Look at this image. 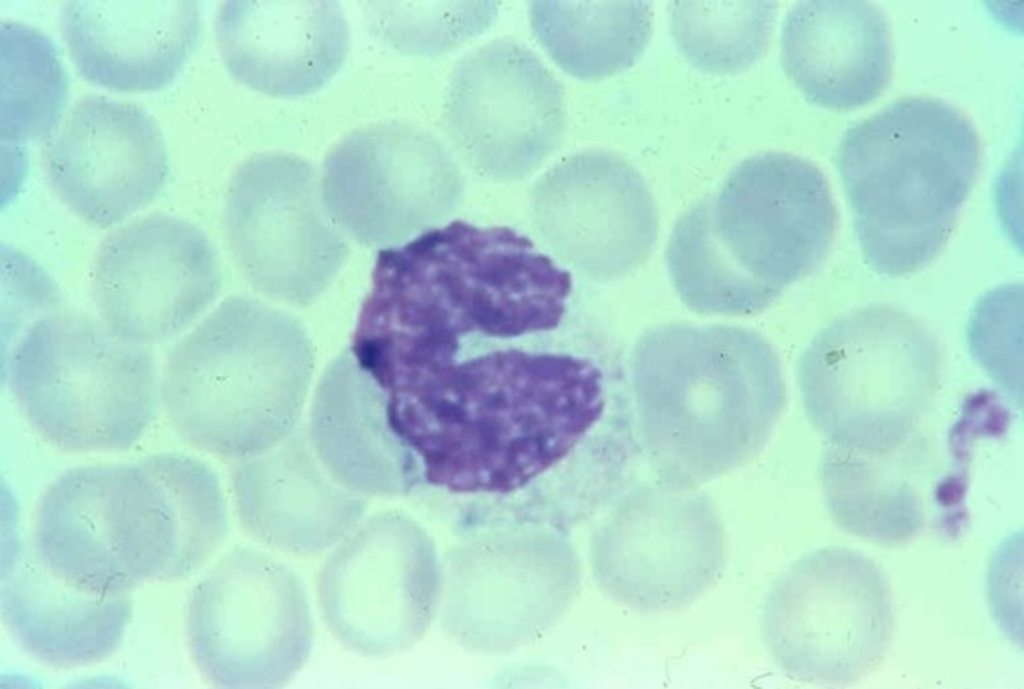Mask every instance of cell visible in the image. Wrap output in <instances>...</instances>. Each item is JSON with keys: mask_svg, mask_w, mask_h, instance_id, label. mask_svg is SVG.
I'll return each mask as SVG.
<instances>
[{"mask_svg": "<svg viewBox=\"0 0 1024 689\" xmlns=\"http://www.w3.org/2000/svg\"><path fill=\"white\" fill-rule=\"evenodd\" d=\"M6 375L32 430L68 453L132 447L160 403L149 347L76 311L49 310L26 326L9 350Z\"/></svg>", "mask_w": 1024, "mask_h": 689, "instance_id": "cell-7", "label": "cell"}, {"mask_svg": "<svg viewBox=\"0 0 1024 689\" xmlns=\"http://www.w3.org/2000/svg\"><path fill=\"white\" fill-rule=\"evenodd\" d=\"M940 378L930 333L888 306L852 311L804 350L798 383L805 412L830 444L884 454L901 448Z\"/></svg>", "mask_w": 1024, "mask_h": 689, "instance_id": "cell-8", "label": "cell"}, {"mask_svg": "<svg viewBox=\"0 0 1024 689\" xmlns=\"http://www.w3.org/2000/svg\"><path fill=\"white\" fill-rule=\"evenodd\" d=\"M762 626L773 659L791 678L853 684L874 672L889 651L895 628L890 584L856 550L817 549L775 580Z\"/></svg>", "mask_w": 1024, "mask_h": 689, "instance_id": "cell-9", "label": "cell"}, {"mask_svg": "<svg viewBox=\"0 0 1024 689\" xmlns=\"http://www.w3.org/2000/svg\"><path fill=\"white\" fill-rule=\"evenodd\" d=\"M215 29L229 72L272 96L320 89L348 48L347 23L334 1H229L218 10Z\"/></svg>", "mask_w": 1024, "mask_h": 689, "instance_id": "cell-21", "label": "cell"}, {"mask_svg": "<svg viewBox=\"0 0 1024 689\" xmlns=\"http://www.w3.org/2000/svg\"><path fill=\"white\" fill-rule=\"evenodd\" d=\"M313 633L299 575L254 548L226 554L192 593V655L201 673L219 687L284 686L306 665Z\"/></svg>", "mask_w": 1024, "mask_h": 689, "instance_id": "cell-10", "label": "cell"}, {"mask_svg": "<svg viewBox=\"0 0 1024 689\" xmlns=\"http://www.w3.org/2000/svg\"><path fill=\"white\" fill-rule=\"evenodd\" d=\"M243 527L260 543L295 555L334 548L362 520L364 497L339 484L298 427L273 448L241 459L232 478Z\"/></svg>", "mask_w": 1024, "mask_h": 689, "instance_id": "cell-19", "label": "cell"}, {"mask_svg": "<svg viewBox=\"0 0 1024 689\" xmlns=\"http://www.w3.org/2000/svg\"><path fill=\"white\" fill-rule=\"evenodd\" d=\"M323 620L344 647L388 657L420 633L430 591V563L420 531L383 512L362 520L325 561L318 578Z\"/></svg>", "mask_w": 1024, "mask_h": 689, "instance_id": "cell-16", "label": "cell"}, {"mask_svg": "<svg viewBox=\"0 0 1024 689\" xmlns=\"http://www.w3.org/2000/svg\"><path fill=\"white\" fill-rule=\"evenodd\" d=\"M640 444L657 482L677 488L729 473L759 454L785 408L778 354L741 326L666 323L630 357Z\"/></svg>", "mask_w": 1024, "mask_h": 689, "instance_id": "cell-3", "label": "cell"}, {"mask_svg": "<svg viewBox=\"0 0 1024 689\" xmlns=\"http://www.w3.org/2000/svg\"><path fill=\"white\" fill-rule=\"evenodd\" d=\"M785 72L814 104L850 110L876 99L892 65L883 11L863 1H801L781 34Z\"/></svg>", "mask_w": 1024, "mask_h": 689, "instance_id": "cell-23", "label": "cell"}, {"mask_svg": "<svg viewBox=\"0 0 1024 689\" xmlns=\"http://www.w3.org/2000/svg\"><path fill=\"white\" fill-rule=\"evenodd\" d=\"M227 523L222 488L206 464L153 454L56 478L36 510L32 552L72 587L124 596L196 571L222 544Z\"/></svg>", "mask_w": 1024, "mask_h": 689, "instance_id": "cell-2", "label": "cell"}, {"mask_svg": "<svg viewBox=\"0 0 1024 689\" xmlns=\"http://www.w3.org/2000/svg\"><path fill=\"white\" fill-rule=\"evenodd\" d=\"M836 227L818 167L789 153L754 155L677 221L666 248L669 276L696 313L758 314L821 265Z\"/></svg>", "mask_w": 1024, "mask_h": 689, "instance_id": "cell-4", "label": "cell"}, {"mask_svg": "<svg viewBox=\"0 0 1024 689\" xmlns=\"http://www.w3.org/2000/svg\"><path fill=\"white\" fill-rule=\"evenodd\" d=\"M320 189L343 233L387 248L447 218L460 202L462 180L435 139L391 123L357 131L337 145L324 162Z\"/></svg>", "mask_w": 1024, "mask_h": 689, "instance_id": "cell-12", "label": "cell"}, {"mask_svg": "<svg viewBox=\"0 0 1024 689\" xmlns=\"http://www.w3.org/2000/svg\"><path fill=\"white\" fill-rule=\"evenodd\" d=\"M58 197L106 228L148 205L168 173L159 125L142 107L103 96L79 100L45 153Z\"/></svg>", "mask_w": 1024, "mask_h": 689, "instance_id": "cell-18", "label": "cell"}, {"mask_svg": "<svg viewBox=\"0 0 1024 689\" xmlns=\"http://www.w3.org/2000/svg\"><path fill=\"white\" fill-rule=\"evenodd\" d=\"M530 21L563 70L597 79L636 62L650 38L652 13L645 1L532 2Z\"/></svg>", "mask_w": 1024, "mask_h": 689, "instance_id": "cell-25", "label": "cell"}, {"mask_svg": "<svg viewBox=\"0 0 1024 689\" xmlns=\"http://www.w3.org/2000/svg\"><path fill=\"white\" fill-rule=\"evenodd\" d=\"M220 282L208 236L168 214H151L110 233L91 274L102 323L119 338L148 347L185 332L213 303Z\"/></svg>", "mask_w": 1024, "mask_h": 689, "instance_id": "cell-13", "label": "cell"}, {"mask_svg": "<svg viewBox=\"0 0 1024 689\" xmlns=\"http://www.w3.org/2000/svg\"><path fill=\"white\" fill-rule=\"evenodd\" d=\"M314 358L296 317L232 296L172 347L160 376V403L192 447L249 458L297 428Z\"/></svg>", "mask_w": 1024, "mask_h": 689, "instance_id": "cell-5", "label": "cell"}, {"mask_svg": "<svg viewBox=\"0 0 1024 689\" xmlns=\"http://www.w3.org/2000/svg\"><path fill=\"white\" fill-rule=\"evenodd\" d=\"M225 223L246 281L288 304L315 302L348 257L344 233L324 206L314 168L294 155L246 160L229 185Z\"/></svg>", "mask_w": 1024, "mask_h": 689, "instance_id": "cell-11", "label": "cell"}, {"mask_svg": "<svg viewBox=\"0 0 1024 689\" xmlns=\"http://www.w3.org/2000/svg\"><path fill=\"white\" fill-rule=\"evenodd\" d=\"M1 600L17 643L55 666L86 665L108 656L120 643L131 610L128 595L106 597L72 587L33 552L9 568Z\"/></svg>", "mask_w": 1024, "mask_h": 689, "instance_id": "cell-24", "label": "cell"}, {"mask_svg": "<svg viewBox=\"0 0 1024 689\" xmlns=\"http://www.w3.org/2000/svg\"><path fill=\"white\" fill-rule=\"evenodd\" d=\"M724 555L722 522L709 496L657 481L623 496L601 544L606 584L644 613L696 601L721 576Z\"/></svg>", "mask_w": 1024, "mask_h": 689, "instance_id": "cell-15", "label": "cell"}, {"mask_svg": "<svg viewBox=\"0 0 1024 689\" xmlns=\"http://www.w3.org/2000/svg\"><path fill=\"white\" fill-rule=\"evenodd\" d=\"M445 107L461 156L495 181L533 172L554 151L564 127L558 80L514 39L493 40L463 58L450 78Z\"/></svg>", "mask_w": 1024, "mask_h": 689, "instance_id": "cell-14", "label": "cell"}, {"mask_svg": "<svg viewBox=\"0 0 1024 689\" xmlns=\"http://www.w3.org/2000/svg\"><path fill=\"white\" fill-rule=\"evenodd\" d=\"M820 481L834 520L858 537L897 546L930 527L943 537L959 535L964 476L942 473L902 449L873 455L829 444Z\"/></svg>", "mask_w": 1024, "mask_h": 689, "instance_id": "cell-20", "label": "cell"}, {"mask_svg": "<svg viewBox=\"0 0 1024 689\" xmlns=\"http://www.w3.org/2000/svg\"><path fill=\"white\" fill-rule=\"evenodd\" d=\"M401 10L400 24L388 25L401 47L433 54L450 50L466 39L482 32L493 20L495 3H408Z\"/></svg>", "mask_w": 1024, "mask_h": 689, "instance_id": "cell-28", "label": "cell"}, {"mask_svg": "<svg viewBox=\"0 0 1024 689\" xmlns=\"http://www.w3.org/2000/svg\"><path fill=\"white\" fill-rule=\"evenodd\" d=\"M776 6L766 1L672 2V35L698 69L713 74L739 73L763 55Z\"/></svg>", "mask_w": 1024, "mask_h": 689, "instance_id": "cell-27", "label": "cell"}, {"mask_svg": "<svg viewBox=\"0 0 1024 689\" xmlns=\"http://www.w3.org/2000/svg\"><path fill=\"white\" fill-rule=\"evenodd\" d=\"M1 139L9 144L46 140L67 95V79L52 42L23 24L1 26Z\"/></svg>", "mask_w": 1024, "mask_h": 689, "instance_id": "cell-26", "label": "cell"}, {"mask_svg": "<svg viewBox=\"0 0 1024 689\" xmlns=\"http://www.w3.org/2000/svg\"><path fill=\"white\" fill-rule=\"evenodd\" d=\"M531 205L535 228L553 252L598 281L641 266L656 242L651 191L633 166L609 152L563 159L535 184Z\"/></svg>", "mask_w": 1024, "mask_h": 689, "instance_id": "cell-17", "label": "cell"}, {"mask_svg": "<svg viewBox=\"0 0 1024 689\" xmlns=\"http://www.w3.org/2000/svg\"><path fill=\"white\" fill-rule=\"evenodd\" d=\"M552 339L472 354L420 389L415 494L475 525L534 523L583 498L615 437L618 387L602 353Z\"/></svg>", "mask_w": 1024, "mask_h": 689, "instance_id": "cell-1", "label": "cell"}, {"mask_svg": "<svg viewBox=\"0 0 1024 689\" xmlns=\"http://www.w3.org/2000/svg\"><path fill=\"white\" fill-rule=\"evenodd\" d=\"M837 165L865 260L898 277L944 247L975 183L980 142L956 107L910 96L851 127Z\"/></svg>", "mask_w": 1024, "mask_h": 689, "instance_id": "cell-6", "label": "cell"}, {"mask_svg": "<svg viewBox=\"0 0 1024 689\" xmlns=\"http://www.w3.org/2000/svg\"><path fill=\"white\" fill-rule=\"evenodd\" d=\"M60 27L86 80L137 92L176 78L198 43L201 18L195 1H73Z\"/></svg>", "mask_w": 1024, "mask_h": 689, "instance_id": "cell-22", "label": "cell"}]
</instances>
